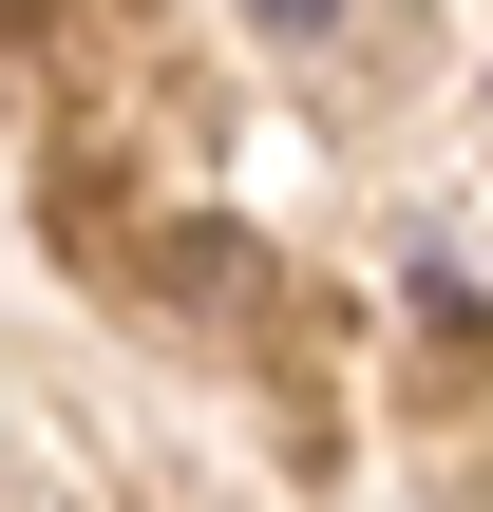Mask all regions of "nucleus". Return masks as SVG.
Here are the masks:
<instances>
[{"instance_id": "1", "label": "nucleus", "mask_w": 493, "mask_h": 512, "mask_svg": "<svg viewBox=\"0 0 493 512\" xmlns=\"http://www.w3.org/2000/svg\"><path fill=\"white\" fill-rule=\"evenodd\" d=\"M247 19H266V38H323V19H342V0H247Z\"/></svg>"}]
</instances>
